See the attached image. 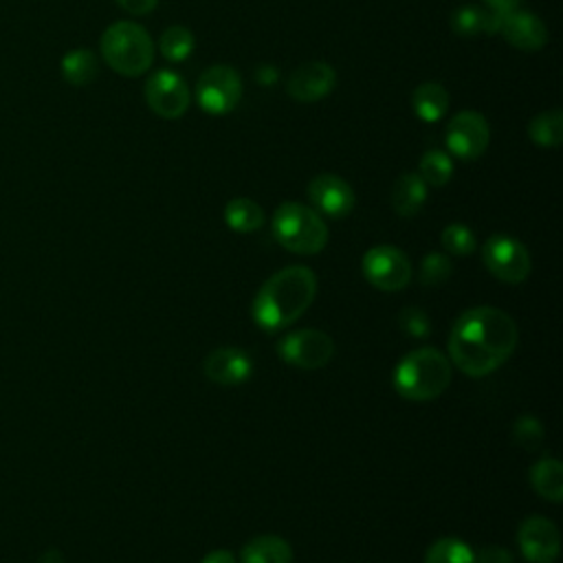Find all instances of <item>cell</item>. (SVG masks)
Here are the masks:
<instances>
[{"instance_id":"obj_15","label":"cell","mask_w":563,"mask_h":563,"mask_svg":"<svg viewBox=\"0 0 563 563\" xmlns=\"http://www.w3.org/2000/svg\"><path fill=\"white\" fill-rule=\"evenodd\" d=\"M205 377L218 386H240L251 379L253 361L238 348H218L205 359Z\"/></svg>"},{"instance_id":"obj_33","label":"cell","mask_w":563,"mask_h":563,"mask_svg":"<svg viewBox=\"0 0 563 563\" xmlns=\"http://www.w3.org/2000/svg\"><path fill=\"white\" fill-rule=\"evenodd\" d=\"M117 5L128 12L130 16H146L150 12H154V8L159 5V0H117Z\"/></svg>"},{"instance_id":"obj_9","label":"cell","mask_w":563,"mask_h":563,"mask_svg":"<svg viewBox=\"0 0 563 563\" xmlns=\"http://www.w3.org/2000/svg\"><path fill=\"white\" fill-rule=\"evenodd\" d=\"M277 352L289 365L302 370H317L328 365L335 356V341L324 330L302 328L282 339Z\"/></svg>"},{"instance_id":"obj_6","label":"cell","mask_w":563,"mask_h":563,"mask_svg":"<svg viewBox=\"0 0 563 563\" xmlns=\"http://www.w3.org/2000/svg\"><path fill=\"white\" fill-rule=\"evenodd\" d=\"M242 100V79L236 68L216 64L197 82V102L210 115H227Z\"/></svg>"},{"instance_id":"obj_10","label":"cell","mask_w":563,"mask_h":563,"mask_svg":"<svg viewBox=\"0 0 563 563\" xmlns=\"http://www.w3.org/2000/svg\"><path fill=\"white\" fill-rule=\"evenodd\" d=\"M483 258L491 275L506 282V285H520L530 275V253L528 249L511 236H493L483 249Z\"/></svg>"},{"instance_id":"obj_14","label":"cell","mask_w":563,"mask_h":563,"mask_svg":"<svg viewBox=\"0 0 563 563\" xmlns=\"http://www.w3.org/2000/svg\"><path fill=\"white\" fill-rule=\"evenodd\" d=\"M311 203L333 218H343L354 210L352 187L337 174H317L309 183Z\"/></svg>"},{"instance_id":"obj_26","label":"cell","mask_w":563,"mask_h":563,"mask_svg":"<svg viewBox=\"0 0 563 563\" xmlns=\"http://www.w3.org/2000/svg\"><path fill=\"white\" fill-rule=\"evenodd\" d=\"M418 176L431 187H442L453 176V161L442 150H429L418 163Z\"/></svg>"},{"instance_id":"obj_35","label":"cell","mask_w":563,"mask_h":563,"mask_svg":"<svg viewBox=\"0 0 563 563\" xmlns=\"http://www.w3.org/2000/svg\"><path fill=\"white\" fill-rule=\"evenodd\" d=\"M203 563H236V559L229 550H214L203 559Z\"/></svg>"},{"instance_id":"obj_2","label":"cell","mask_w":563,"mask_h":563,"mask_svg":"<svg viewBox=\"0 0 563 563\" xmlns=\"http://www.w3.org/2000/svg\"><path fill=\"white\" fill-rule=\"evenodd\" d=\"M317 296V277L309 266H287L273 273L253 300V320L264 330L296 324Z\"/></svg>"},{"instance_id":"obj_27","label":"cell","mask_w":563,"mask_h":563,"mask_svg":"<svg viewBox=\"0 0 563 563\" xmlns=\"http://www.w3.org/2000/svg\"><path fill=\"white\" fill-rule=\"evenodd\" d=\"M425 563H476L474 550L462 539L445 537L438 539L425 554Z\"/></svg>"},{"instance_id":"obj_31","label":"cell","mask_w":563,"mask_h":563,"mask_svg":"<svg viewBox=\"0 0 563 563\" xmlns=\"http://www.w3.org/2000/svg\"><path fill=\"white\" fill-rule=\"evenodd\" d=\"M399 326L403 333H408L410 337H416V339H427L431 333V322H429L427 313L416 306H408L399 313Z\"/></svg>"},{"instance_id":"obj_34","label":"cell","mask_w":563,"mask_h":563,"mask_svg":"<svg viewBox=\"0 0 563 563\" xmlns=\"http://www.w3.org/2000/svg\"><path fill=\"white\" fill-rule=\"evenodd\" d=\"M487 8L500 12V14H506V12H513L520 8L522 0H485Z\"/></svg>"},{"instance_id":"obj_30","label":"cell","mask_w":563,"mask_h":563,"mask_svg":"<svg viewBox=\"0 0 563 563\" xmlns=\"http://www.w3.org/2000/svg\"><path fill=\"white\" fill-rule=\"evenodd\" d=\"M513 440L524 451H537L543 445V427L535 416H522L513 425Z\"/></svg>"},{"instance_id":"obj_13","label":"cell","mask_w":563,"mask_h":563,"mask_svg":"<svg viewBox=\"0 0 563 563\" xmlns=\"http://www.w3.org/2000/svg\"><path fill=\"white\" fill-rule=\"evenodd\" d=\"M337 84V73L326 62H306L298 66L287 79V92L300 104L324 100Z\"/></svg>"},{"instance_id":"obj_5","label":"cell","mask_w":563,"mask_h":563,"mask_svg":"<svg viewBox=\"0 0 563 563\" xmlns=\"http://www.w3.org/2000/svg\"><path fill=\"white\" fill-rule=\"evenodd\" d=\"M273 236L291 253L315 255L328 245V227L322 216L300 203H282L273 214Z\"/></svg>"},{"instance_id":"obj_36","label":"cell","mask_w":563,"mask_h":563,"mask_svg":"<svg viewBox=\"0 0 563 563\" xmlns=\"http://www.w3.org/2000/svg\"><path fill=\"white\" fill-rule=\"evenodd\" d=\"M38 563H64V556L60 550H47Z\"/></svg>"},{"instance_id":"obj_17","label":"cell","mask_w":563,"mask_h":563,"mask_svg":"<svg viewBox=\"0 0 563 563\" xmlns=\"http://www.w3.org/2000/svg\"><path fill=\"white\" fill-rule=\"evenodd\" d=\"M502 16L504 14H500V12L491 10V8L464 5V8L453 12L451 29H453V34H458L462 38H474L478 34H485V36L500 34Z\"/></svg>"},{"instance_id":"obj_1","label":"cell","mask_w":563,"mask_h":563,"mask_svg":"<svg viewBox=\"0 0 563 563\" xmlns=\"http://www.w3.org/2000/svg\"><path fill=\"white\" fill-rule=\"evenodd\" d=\"M513 317L493 306L468 309L458 317L449 335V356L466 377H487L517 348Z\"/></svg>"},{"instance_id":"obj_29","label":"cell","mask_w":563,"mask_h":563,"mask_svg":"<svg viewBox=\"0 0 563 563\" xmlns=\"http://www.w3.org/2000/svg\"><path fill=\"white\" fill-rule=\"evenodd\" d=\"M442 247L451 255H460V258L472 255L476 251V234L462 223H451L442 232Z\"/></svg>"},{"instance_id":"obj_22","label":"cell","mask_w":563,"mask_h":563,"mask_svg":"<svg viewBox=\"0 0 563 563\" xmlns=\"http://www.w3.org/2000/svg\"><path fill=\"white\" fill-rule=\"evenodd\" d=\"M62 75L73 86H88L100 73L96 53L90 49H73L62 58Z\"/></svg>"},{"instance_id":"obj_7","label":"cell","mask_w":563,"mask_h":563,"mask_svg":"<svg viewBox=\"0 0 563 563\" xmlns=\"http://www.w3.org/2000/svg\"><path fill=\"white\" fill-rule=\"evenodd\" d=\"M363 275L374 289L397 293L410 285L412 264L401 249L379 245L363 255Z\"/></svg>"},{"instance_id":"obj_20","label":"cell","mask_w":563,"mask_h":563,"mask_svg":"<svg viewBox=\"0 0 563 563\" xmlns=\"http://www.w3.org/2000/svg\"><path fill=\"white\" fill-rule=\"evenodd\" d=\"M412 107L418 120L427 122V124H436L438 120L445 117L447 109H449V96L442 84L436 82H425L421 86H416L414 96H412Z\"/></svg>"},{"instance_id":"obj_8","label":"cell","mask_w":563,"mask_h":563,"mask_svg":"<svg viewBox=\"0 0 563 563\" xmlns=\"http://www.w3.org/2000/svg\"><path fill=\"white\" fill-rule=\"evenodd\" d=\"M146 102L154 115L163 120H178L192 104V90L178 73L161 68L146 82Z\"/></svg>"},{"instance_id":"obj_3","label":"cell","mask_w":563,"mask_h":563,"mask_svg":"<svg viewBox=\"0 0 563 563\" xmlns=\"http://www.w3.org/2000/svg\"><path fill=\"white\" fill-rule=\"evenodd\" d=\"M451 384V361L436 348H418L395 370V390L410 401H434Z\"/></svg>"},{"instance_id":"obj_4","label":"cell","mask_w":563,"mask_h":563,"mask_svg":"<svg viewBox=\"0 0 563 563\" xmlns=\"http://www.w3.org/2000/svg\"><path fill=\"white\" fill-rule=\"evenodd\" d=\"M107 64L126 77L143 75L154 62V42L150 34L130 21L111 25L100 42Z\"/></svg>"},{"instance_id":"obj_25","label":"cell","mask_w":563,"mask_h":563,"mask_svg":"<svg viewBox=\"0 0 563 563\" xmlns=\"http://www.w3.org/2000/svg\"><path fill=\"white\" fill-rule=\"evenodd\" d=\"M195 34L187 27H170L161 34L159 38V51L165 60L170 62H183L185 58H190V53L195 51Z\"/></svg>"},{"instance_id":"obj_19","label":"cell","mask_w":563,"mask_h":563,"mask_svg":"<svg viewBox=\"0 0 563 563\" xmlns=\"http://www.w3.org/2000/svg\"><path fill=\"white\" fill-rule=\"evenodd\" d=\"M240 559L242 563H293V550L277 535H260L242 548Z\"/></svg>"},{"instance_id":"obj_12","label":"cell","mask_w":563,"mask_h":563,"mask_svg":"<svg viewBox=\"0 0 563 563\" xmlns=\"http://www.w3.org/2000/svg\"><path fill=\"white\" fill-rule=\"evenodd\" d=\"M517 543L524 559L530 563H552L561 550L556 526L541 515L522 522L517 530Z\"/></svg>"},{"instance_id":"obj_21","label":"cell","mask_w":563,"mask_h":563,"mask_svg":"<svg viewBox=\"0 0 563 563\" xmlns=\"http://www.w3.org/2000/svg\"><path fill=\"white\" fill-rule=\"evenodd\" d=\"M533 489L552 504H559L563 498V466L554 458H543L530 468Z\"/></svg>"},{"instance_id":"obj_11","label":"cell","mask_w":563,"mask_h":563,"mask_svg":"<svg viewBox=\"0 0 563 563\" xmlns=\"http://www.w3.org/2000/svg\"><path fill=\"white\" fill-rule=\"evenodd\" d=\"M445 139L451 154L464 161H474L487 152L491 141V128L480 113L462 111L449 122Z\"/></svg>"},{"instance_id":"obj_24","label":"cell","mask_w":563,"mask_h":563,"mask_svg":"<svg viewBox=\"0 0 563 563\" xmlns=\"http://www.w3.org/2000/svg\"><path fill=\"white\" fill-rule=\"evenodd\" d=\"M528 137L539 148H556L563 141V115L561 111H546L528 124Z\"/></svg>"},{"instance_id":"obj_16","label":"cell","mask_w":563,"mask_h":563,"mask_svg":"<svg viewBox=\"0 0 563 563\" xmlns=\"http://www.w3.org/2000/svg\"><path fill=\"white\" fill-rule=\"evenodd\" d=\"M500 34L520 51H539L548 42V29L533 12L513 10L502 16Z\"/></svg>"},{"instance_id":"obj_28","label":"cell","mask_w":563,"mask_h":563,"mask_svg":"<svg viewBox=\"0 0 563 563\" xmlns=\"http://www.w3.org/2000/svg\"><path fill=\"white\" fill-rule=\"evenodd\" d=\"M453 273V264L449 260V255L445 253H438V251H431L425 255V260L421 262V271H418V279L423 287H440L445 285V282L451 277Z\"/></svg>"},{"instance_id":"obj_32","label":"cell","mask_w":563,"mask_h":563,"mask_svg":"<svg viewBox=\"0 0 563 563\" xmlns=\"http://www.w3.org/2000/svg\"><path fill=\"white\" fill-rule=\"evenodd\" d=\"M476 563H515L513 554L502 546H487L480 548L478 554H474Z\"/></svg>"},{"instance_id":"obj_23","label":"cell","mask_w":563,"mask_h":563,"mask_svg":"<svg viewBox=\"0 0 563 563\" xmlns=\"http://www.w3.org/2000/svg\"><path fill=\"white\" fill-rule=\"evenodd\" d=\"M225 223L240 234L258 232L264 225L262 208L251 199H234L225 208Z\"/></svg>"},{"instance_id":"obj_18","label":"cell","mask_w":563,"mask_h":563,"mask_svg":"<svg viewBox=\"0 0 563 563\" xmlns=\"http://www.w3.org/2000/svg\"><path fill=\"white\" fill-rule=\"evenodd\" d=\"M390 201H392V210L399 216L412 218L421 212V208L427 201V183L414 172L401 174L392 187Z\"/></svg>"}]
</instances>
